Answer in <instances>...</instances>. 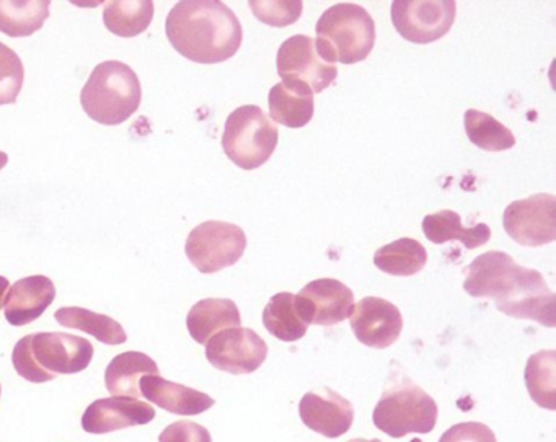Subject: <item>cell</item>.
<instances>
[{
  "mask_svg": "<svg viewBox=\"0 0 556 442\" xmlns=\"http://www.w3.org/2000/svg\"><path fill=\"white\" fill-rule=\"evenodd\" d=\"M464 273V289L471 298L491 299L509 317L555 327V292L536 269L523 268L513 256L493 250L475 258Z\"/></svg>",
  "mask_w": 556,
  "mask_h": 442,
  "instance_id": "1",
  "label": "cell"
},
{
  "mask_svg": "<svg viewBox=\"0 0 556 442\" xmlns=\"http://www.w3.org/2000/svg\"><path fill=\"white\" fill-rule=\"evenodd\" d=\"M174 50L198 64H219L236 56L243 30L237 15L219 0L178 2L165 22Z\"/></svg>",
  "mask_w": 556,
  "mask_h": 442,
  "instance_id": "2",
  "label": "cell"
},
{
  "mask_svg": "<svg viewBox=\"0 0 556 442\" xmlns=\"http://www.w3.org/2000/svg\"><path fill=\"white\" fill-rule=\"evenodd\" d=\"M142 87L138 74L122 61H105L90 74L80 92L84 112L93 122L118 126L141 106Z\"/></svg>",
  "mask_w": 556,
  "mask_h": 442,
  "instance_id": "3",
  "label": "cell"
},
{
  "mask_svg": "<svg viewBox=\"0 0 556 442\" xmlns=\"http://www.w3.org/2000/svg\"><path fill=\"white\" fill-rule=\"evenodd\" d=\"M315 48L325 63L356 64L369 58L376 45V24L357 4H337L318 18Z\"/></svg>",
  "mask_w": 556,
  "mask_h": 442,
  "instance_id": "4",
  "label": "cell"
},
{
  "mask_svg": "<svg viewBox=\"0 0 556 442\" xmlns=\"http://www.w3.org/2000/svg\"><path fill=\"white\" fill-rule=\"evenodd\" d=\"M372 421L390 438L428 434L438 422V403L402 370L395 374L392 369L389 383L374 408Z\"/></svg>",
  "mask_w": 556,
  "mask_h": 442,
  "instance_id": "5",
  "label": "cell"
},
{
  "mask_svg": "<svg viewBox=\"0 0 556 442\" xmlns=\"http://www.w3.org/2000/svg\"><path fill=\"white\" fill-rule=\"evenodd\" d=\"M278 141V128L260 106H240L227 118L223 149L243 171H255L265 165L275 154Z\"/></svg>",
  "mask_w": 556,
  "mask_h": 442,
  "instance_id": "6",
  "label": "cell"
},
{
  "mask_svg": "<svg viewBox=\"0 0 556 442\" xmlns=\"http://www.w3.org/2000/svg\"><path fill=\"white\" fill-rule=\"evenodd\" d=\"M247 249L242 227L223 220H206L191 230L185 245L188 260L203 275L236 265Z\"/></svg>",
  "mask_w": 556,
  "mask_h": 442,
  "instance_id": "7",
  "label": "cell"
},
{
  "mask_svg": "<svg viewBox=\"0 0 556 442\" xmlns=\"http://www.w3.org/2000/svg\"><path fill=\"white\" fill-rule=\"evenodd\" d=\"M457 15L454 0H395L392 24L400 37L416 45L434 43L451 31Z\"/></svg>",
  "mask_w": 556,
  "mask_h": 442,
  "instance_id": "8",
  "label": "cell"
},
{
  "mask_svg": "<svg viewBox=\"0 0 556 442\" xmlns=\"http://www.w3.org/2000/svg\"><path fill=\"white\" fill-rule=\"evenodd\" d=\"M507 236L523 247H543L556 239V198L540 193L514 201L503 214Z\"/></svg>",
  "mask_w": 556,
  "mask_h": 442,
  "instance_id": "9",
  "label": "cell"
},
{
  "mask_svg": "<svg viewBox=\"0 0 556 442\" xmlns=\"http://www.w3.org/2000/svg\"><path fill=\"white\" fill-rule=\"evenodd\" d=\"M276 66L282 83L307 86L312 93L324 92L338 76L337 67L321 60L314 38L307 35H295L286 40L279 47Z\"/></svg>",
  "mask_w": 556,
  "mask_h": 442,
  "instance_id": "10",
  "label": "cell"
},
{
  "mask_svg": "<svg viewBox=\"0 0 556 442\" xmlns=\"http://www.w3.org/2000/svg\"><path fill=\"white\" fill-rule=\"evenodd\" d=\"M206 357L216 369L245 376L265 363L268 344L252 328H227L207 341Z\"/></svg>",
  "mask_w": 556,
  "mask_h": 442,
  "instance_id": "11",
  "label": "cell"
},
{
  "mask_svg": "<svg viewBox=\"0 0 556 442\" xmlns=\"http://www.w3.org/2000/svg\"><path fill=\"white\" fill-rule=\"evenodd\" d=\"M294 307L307 327L308 325L331 327L351 317L354 294L338 279H315L294 295Z\"/></svg>",
  "mask_w": 556,
  "mask_h": 442,
  "instance_id": "12",
  "label": "cell"
},
{
  "mask_svg": "<svg viewBox=\"0 0 556 442\" xmlns=\"http://www.w3.org/2000/svg\"><path fill=\"white\" fill-rule=\"evenodd\" d=\"M35 363L47 372L77 374L86 370L93 359V344L86 338L61 331L30 334Z\"/></svg>",
  "mask_w": 556,
  "mask_h": 442,
  "instance_id": "13",
  "label": "cell"
},
{
  "mask_svg": "<svg viewBox=\"0 0 556 442\" xmlns=\"http://www.w3.org/2000/svg\"><path fill=\"white\" fill-rule=\"evenodd\" d=\"M351 328L359 343L374 350H387L402 334V312L392 302L369 295L354 305Z\"/></svg>",
  "mask_w": 556,
  "mask_h": 442,
  "instance_id": "14",
  "label": "cell"
},
{
  "mask_svg": "<svg viewBox=\"0 0 556 442\" xmlns=\"http://www.w3.org/2000/svg\"><path fill=\"white\" fill-rule=\"evenodd\" d=\"M299 413L308 429L330 439L346 434L354 421L353 403L330 387L305 393Z\"/></svg>",
  "mask_w": 556,
  "mask_h": 442,
  "instance_id": "15",
  "label": "cell"
},
{
  "mask_svg": "<svg viewBox=\"0 0 556 442\" xmlns=\"http://www.w3.org/2000/svg\"><path fill=\"white\" fill-rule=\"evenodd\" d=\"M155 409L151 403L128 396L96 400L83 416V429L89 434H106L131 426L154 421Z\"/></svg>",
  "mask_w": 556,
  "mask_h": 442,
  "instance_id": "16",
  "label": "cell"
},
{
  "mask_svg": "<svg viewBox=\"0 0 556 442\" xmlns=\"http://www.w3.org/2000/svg\"><path fill=\"white\" fill-rule=\"evenodd\" d=\"M56 299V286L47 276L18 279L5 298V318L14 327H25L40 318Z\"/></svg>",
  "mask_w": 556,
  "mask_h": 442,
  "instance_id": "17",
  "label": "cell"
},
{
  "mask_svg": "<svg viewBox=\"0 0 556 442\" xmlns=\"http://www.w3.org/2000/svg\"><path fill=\"white\" fill-rule=\"evenodd\" d=\"M141 395L174 415L194 416L213 408L216 400L200 390L170 382L159 376H146L139 380Z\"/></svg>",
  "mask_w": 556,
  "mask_h": 442,
  "instance_id": "18",
  "label": "cell"
},
{
  "mask_svg": "<svg viewBox=\"0 0 556 442\" xmlns=\"http://www.w3.org/2000/svg\"><path fill=\"white\" fill-rule=\"evenodd\" d=\"M242 325L239 307L230 299H204L188 312L187 327L197 343L206 344L214 334Z\"/></svg>",
  "mask_w": 556,
  "mask_h": 442,
  "instance_id": "19",
  "label": "cell"
},
{
  "mask_svg": "<svg viewBox=\"0 0 556 442\" xmlns=\"http://www.w3.org/2000/svg\"><path fill=\"white\" fill-rule=\"evenodd\" d=\"M269 116L288 128H304L314 118V93L301 84L279 83L268 93Z\"/></svg>",
  "mask_w": 556,
  "mask_h": 442,
  "instance_id": "20",
  "label": "cell"
},
{
  "mask_svg": "<svg viewBox=\"0 0 556 442\" xmlns=\"http://www.w3.org/2000/svg\"><path fill=\"white\" fill-rule=\"evenodd\" d=\"M146 376H159V367L152 357L139 351H128L113 357L105 370V386L113 396L139 399V380Z\"/></svg>",
  "mask_w": 556,
  "mask_h": 442,
  "instance_id": "21",
  "label": "cell"
},
{
  "mask_svg": "<svg viewBox=\"0 0 556 442\" xmlns=\"http://www.w3.org/2000/svg\"><path fill=\"white\" fill-rule=\"evenodd\" d=\"M422 232H425L426 239L435 245L458 240L468 250L486 245L491 239V229L486 224L480 223L467 229L462 226V217L451 210L439 211V213L426 216L422 219Z\"/></svg>",
  "mask_w": 556,
  "mask_h": 442,
  "instance_id": "22",
  "label": "cell"
},
{
  "mask_svg": "<svg viewBox=\"0 0 556 442\" xmlns=\"http://www.w3.org/2000/svg\"><path fill=\"white\" fill-rule=\"evenodd\" d=\"M154 18V2L151 0H122L106 2L103 22L106 30L116 37L135 38L151 27Z\"/></svg>",
  "mask_w": 556,
  "mask_h": 442,
  "instance_id": "23",
  "label": "cell"
},
{
  "mask_svg": "<svg viewBox=\"0 0 556 442\" xmlns=\"http://www.w3.org/2000/svg\"><path fill=\"white\" fill-rule=\"evenodd\" d=\"M58 324L73 330L84 331V333L92 334L100 343L123 344L128 341L125 328L119 321L113 320L109 315L97 314L84 307H61L54 314Z\"/></svg>",
  "mask_w": 556,
  "mask_h": 442,
  "instance_id": "24",
  "label": "cell"
},
{
  "mask_svg": "<svg viewBox=\"0 0 556 442\" xmlns=\"http://www.w3.org/2000/svg\"><path fill=\"white\" fill-rule=\"evenodd\" d=\"M51 2L27 0V2H0V31L12 38L30 37L43 28L50 17Z\"/></svg>",
  "mask_w": 556,
  "mask_h": 442,
  "instance_id": "25",
  "label": "cell"
},
{
  "mask_svg": "<svg viewBox=\"0 0 556 442\" xmlns=\"http://www.w3.org/2000/svg\"><path fill=\"white\" fill-rule=\"evenodd\" d=\"M426 263H428V252L425 247L418 240L408 239V237L382 247L374 255V265L380 271L390 276H403V278L418 275L425 269Z\"/></svg>",
  "mask_w": 556,
  "mask_h": 442,
  "instance_id": "26",
  "label": "cell"
},
{
  "mask_svg": "<svg viewBox=\"0 0 556 442\" xmlns=\"http://www.w3.org/2000/svg\"><path fill=\"white\" fill-rule=\"evenodd\" d=\"M263 325L268 333L285 343L302 340L307 333V325L301 320L294 307V294L279 292L263 311Z\"/></svg>",
  "mask_w": 556,
  "mask_h": 442,
  "instance_id": "27",
  "label": "cell"
},
{
  "mask_svg": "<svg viewBox=\"0 0 556 442\" xmlns=\"http://www.w3.org/2000/svg\"><path fill=\"white\" fill-rule=\"evenodd\" d=\"M464 126L471 144L483 151L503 152L516 146V138L510 129L488 113L467 110L464 115Z\"/></svg>",
  "mask_w": 556,
  "mask_h": 442,
  "instance_id": "28",
  "label": "cell"
},
{
  "mask_svg": "<svg viewBox=\"0 0 556 442\" xmlns=\"http://www.w3.org/2000/svg\"><path fill=\"white\" fill-rule=\"evenodd\" d=\"M555 359V351H539L529 357L526 366V386L530 399L546 409L556 408Z\"/></svg>",
  "mask_w": 556,
  "mask_h": 442,
  "instance_id": "29",
  "label": "cell"
},
{
  "mask_svg": "<svg viewBox=\"0 0 556 442\" xmlns=\"http://www.w3.org/2000/svg\"><path fill=\"white\" fill-rule=\"evenodd\" d=\"M25 67L11 48L0 43V106L17 102L24 87Z\"/></svg>",
  "mask_w": 556,
  "mask_h": 442,
  "instance_id": "30",
  "label": "cell"
},
{
  "mask_svg": "<svg viewBox=\"0 0 556 442\" xmlns=\"http://www.w3.org/2000/svg\"><path fill=\"white\" fill-rule=\"evenodd\" d=\"M249 5L260 22L275 28H285L295 24L301 18L302 9H304L301 0L299 2L298 0L294 2H282V0L281 2H276V0H271V2L258 0L256 2V0H252Z\"/></svg>",
  "mask_w": 556,
  "mask_h": 442,
  "instance_id": "31",
  "label": "cell"
},
{
  "mask_svg": "<svg viewBox=\"0 0 556 442\" xmlns=\"http://www.w3.org/2000/svg\"><path fill=\"white\" fill-rule=\"evenodd\" d=\"M30 334L22 338L14 348V354H12V363H14L15 370L18 376L24 377L28 382L43 383L51 382L56 379L58 376L54 374L47 372L41 369L37 363H35L34 356H31L30 350Z\"/></svg>",
  "mask_w": 556,
  "mask_h": 442,
  "instance_id": "32",
  "label": "cell"
},
{
  "mask_svg": "<svg viewBox=\"0 0 556 442\" xmlns=\"http://www.w3.org/2000/svg\"><path fill=\"white\" fill-rule=\"evenodd\" d=\"M439 442H496L493 429L483 422L468 421L448 428Z\"/></svg>",
  "mask_w": 556,
  "mask_h": 442,
  "instance_id": "33",
  "label": "cell"
},
{
  "mask_svg": "<svg viewBox=\"0 0 556 442\" xmlns=\"http://www.w3.org/2000/svg\"><path fill=\"white\" fill-rule=\"evenodd\" d=\"M159 442H213L211 432L198 422L181 419L162 431Z\"/></svg>",
  "mask_w": 556,
  "mask_h": 442,
  "instance_id": "34",
  "label": "cell"
},
{
  "mask_svg": "<svg viewBox=\"0 0 556 442\" xmlns=\"http://www.w3.org/2000/svg\"><path fill=\"white\" fill-rule=\"evenodd\" d=\"M9 289H11V282H9V279L4 278V276H0V308L4 307Z\"/></svg>",
  "mask_w": 556,
  "mask_h": 442,
  "instance_id": "35",
  "label": "cell"
},
{
  "mask_svg": "<svg viewBox=\"0 0 556 442\" xmlns=\"http://www.w3.org/2000/svg\"><path fill=\"white\" fill-rule=\"evenodd\" d=\"M9 162V155L5 154V152L0 151V171L8 165Z\"/></svg>",
  "mask_w": 556,
  "mask_h": 442,
  "instance_id": "36",
  "label": "cell"
},
{
  "mask_svg": "<svg viewBox=\"0 0 556 442\" xmlns=\"http://www.w3.org/2000/svg\"><path fill=\"white\" fill-rule=\"evenodd\" d=\"M348 442H382V441H379V439L356 438V439H351V441H348Z\"/></svg>",
  "mask_w": 556,
  "mask_h": 442,
  "instance_id": "37",
  "label": "cell"
},
{
  "mask_svg": "<svg viewBox=\"0 0 556 442\" xmlns=\"http://www.w3.org/2000/svg\"><path fill=\"white\" fill-rule=\"evenodd\" d=\"M0 392H2V387H0Z\"/></svg>",
  "mask_w": 556,
  "mask_h": 442,
  "instance_id": "38",
  "label": "cell"
}]
</instances>
